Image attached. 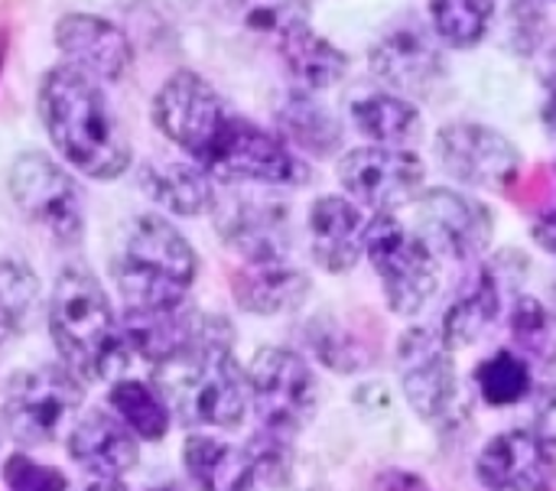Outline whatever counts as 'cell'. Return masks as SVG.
I'll use <instances>...</instances> for the list:
<instances>
[{
	"mask_svg": "<svg viewBox=\"0 0 556 491\" xmlns=\"http://www.w3.org/2000/svg\"><path fill=\"white\" fill-rule=\"evenodd\" d=\"M39 114L55 150L91 179H114L130 163V143L98 81L55 65L39 85Z\"/></svg>",
	"mask_w": 556,
	"mask_h": 491,
	"instance_id": "1",
	"label": "cell"
},
{
	"mask_svg": "<svg viewBox=\"0 0 556 491\" xmlns=\"http://www.w3.org/2000/svg\"><path fill=\"white\" fill-rule=\"evenodd\" d=\"M235 332L225 319L212 316L205 336L179 358L156 368L160 394L169 414H179L186 427H241L251 394L248 372L235 362Z\"/></svg>",
	"mask_w": 556,
	"mask_h": 491,
	"instance_id": "2",
	"label": "cell"
},
{
	"mask_svg": "<svg viewBox=\"0 0 556 491\" xmlns=\"http://www.w3.org/2000/svg\"><path fill=\"white\" fill-rule=\"evenodd\" d=\"M199 257L192 244L160 215L134 218L111 261L124 310H169L186 303Z\"/></svg>",
	"mask_w": 556,
	"mask_h": 491,
	"instance_id": "3",
	"label": "cell"
},
{
	"mask_svg": "<svg viewBox=\"0 0 556 491\" xmlns=\"http://www.w3.org/2000/svg\"><path fill=\"white\" fill-rule=\"evenodd\" d=\"M49 332L68 372L85 381L111 378L130 355L108 293L85 267H65L49 300Z\"/></svg>",
	"mask_w": 556,
	"mask_h": 491,
	"instance_id": "4",
	"label": "cell"
},
{
	"mask_svg": "<svg viewBox=\"0 0 556 491\" xmlns=\"http://www.w3.org/2000/svg\"><path fill=\"white\" fill-rule=\"evenodd\" d=\"M365 257L375 267L394 316H417L440 290V257L394 212H375L368 218Z\"/></svg>",
	"mask_w": 556,
	"mask_h": 491,
	"instance_id": "5",
	"label": "cell"
},
{
	"mask_svg": "<svg viewBox=\"0 0 556 491\" xmlns=\"http://www.w3.org/2000/svg\"><path fill=\"white\" fill-rule=\"evenodd\" d=\"M199 166L225 182H257V186H306L313 166L300 156L277 130H267L248 117L228 114L218 137L199 156Z\"/></svg>",
	"mask_w": 556,
	"mask_h": 491,
	"instance_id": "6",
	"label": "cell"
},
{
	"mask_svg": "<svg viewBox=\"0 0 556 491\" xmlns=\"http://www.w3.org/2000/svg\"><path fill=\"white\" fill-rule=\"evenodd\" d=\"M251 407L267 433L293 440L303 433L319 411V378L313 365L283 345H267L251 358L248 368Z\"/></svg>",
	"mask_w": 556,
	"mask_h": 491,
	"instance_id": "7",
	"label": "cell"
},
{
	"mask_svg": "<svg viewBox=\"0 0 556 491\" xmlns=\"http://www.w3.org/2000/svg\"><path fill=\"white\" fill-rule=\"evenodd\" d=\"M81 407V385L75 372L59 365H39L10 378L3 391V424L23 446L52 443L75 420Z\"/></svg>",
	"mask_w": 556,
	"mask_h": 491,
	"instance_id": "8",
	"label": "cell"
},
{
	"mask_svg": "<svg viewBox=\"0 0 556 491\" xmlns=\"http://www.w3.org/2000/svg\"><path fill=\"white\" fill-rule=\"evenodd\" d=\"M336 176L342 192L371 212H394L414 205L427 189V166L410 147H352L339 156Z\"/></svg>",
	"mask_w": 556,
	"mask_h": 491,
	"instance_id": "9",
	"label": "cell"
},
{
	"mask_svg": "<svg viewBox=\"0 0 556 491\" xmlns=\"http://www.w3.org/2000/svg\"><path fill=\"white\" fill-rule=\"evenodd\" d=\"M414 231L437 257L459 264L485 257L495 238V215L485 202L450 186H430L414 202Z\"/></svg>",
	"mask_w": 556,
	"mask_h": 491,
	"instance_id": "10",
	"label": "cell"
},
{
	"mask_svg": "<svg viewBox=\"0 0 556 491\" xmlns=\"http://www.w3.org/2000/svg\"><path fill=\"white\" fill-rule=\"evenodd\" d=\"M397 378L407 407L433 427H443L459 401L453 352L430 326H414L397 342Z\"/></svg>",
	"mask_w": 556,
	"mask_h": 491,
	"instance_id": "11",
	"label": "cell"
},
{
	"mask_svg": "<svg viewBox=\"0 0 556 491\" xmlns=\"http://www.w3.org/2000/svg\"><path fill=\"white\" fill-rule=\"evenodd\" d=\"M433 150L443 173L472 189H508L515 186L525 166V156L511 137L476 121H456L440 127Z\"/></svg>",
	"mask_w": 556,
	"mask_h": 491,
	"instance_id": "12",
	"label": "cell"
},
{
	"mask_svg": "<svg viewBox=\"0 0 556 491\" xmlns=\"http://www.w3.org/2000/svg\"><path fill=\"white\" fill-rule=\"evenodd\" d=\"M10 196L16 209L62 244L81 238V196L68 173L46 153H23L10 169Z\"/></svg>",
	"mask_w": 556,
	"mask_h": 491,
	"instance_id": "13",
	"label": "cell"
},
{
	"mask_svg": "<svg viewBox=\"0 0 556 491\" xmlns=\"http://www.w3.org/2000/svg\"><path fill=\"white\" fill-rule=\"evenodd\" d=\"M153 121L166 140L199 160L225 127L228 111L222 95L202 75L176 72L153 98Z\"/></svg>",
	"mask_w": 556,
	"mask_h": 491,
	"instance_id": "14",
	"label": "cell"
},
{
	"mask_svg": "<svg viewBox=\"0 0 556 491\" xmlns=\"http://www.w3.org/2000/svg\"><path fill=\"white\" fill-rule=\"evenodd\" d=\"M476 479L485 491H554V446L534 430L498 433L476 456Z\"/></svg>",
	"mask_w": 556,
	"mask_h": 491,
	"instance_id": "15",
	"label": "cell"
},
{
	"mask_svg": "<svg viewBox=\"0 0 556 491\" xmlns=\"http://www.w3.org/2000/svg\"><path fill=\"white\" fill-rule=\"evenodd\" d=\"M218 231L231 251L244 257V264L287 261L293 248V222L287 202L270 199H235L228 205H215Z\"/></svg>",
	"mask_w": 556,
	"mask_h": 491,
	"instance_id": "16",
	"label": "cell"
},
{
	"mask_svg": "<svg viewBox=\"0 0 556 491\" xmlns=\"http://www.w3.org/2000/svg\"><path fill=\"white\" fill-rule=\"evenodd\" d=\"M368 65L378 81L388 85V91L414 95L427 91L443 75V52L433 29L404 23L388 29L368 52Z\"/></svg>",
	"mask_w": 556,
	"mask_h": 491,
	"instance_id": "17",
	"label": "cell"
},
{
	"mask_svg": "<svg viewBox=\"0 0 556 491\" xmlns=\"http://www.w3.org/2000/svg\"><path fill=\"white\" fill-rule=\"evenodd\" d=\"M309 251L319 270L349 274L365 257L368 218L349 196H319L309 205Z\"/></svg>",
	"mask_w": 556,
	"mask_h": 491,
	"instance_id": "18",
	"label": "cell"
},
{
	"mask_svg": "<svg viewBox=\"0 0 556 491\" xmlns=\"http://www.w3.org/2000/svg\"><path fill=\"white\" fill-rule=\"evenodd\" d=\"M55 42L65 65L85 72L88 78L117 81L130 68V39L111 20L91 13H68L55 26Z\"/></svg>",
	"mask_w": 556,
	"mask_h": 491,
	"instance_id": "19",
	"label": "cell"
},
{
	"mask_svg": "<svg viewBox=\"0 0 556 491\" xmlns=\"http://www.w3.org/2000/svg\"><path fill=\"white\" fill-rule=\"evenodd\" d=\"M505 261V274L498 267V261L482 264L479 274L469 280V287L450 303V310L440 319V339L446 342V349L456 355L463 349H472L476 342H482L492 326L502 319V303H505V284H508V261L511 251L502 254Z\"/></svg>",
	"mask_w": 556,
	"mask_h": 491,
	"instance_id": "20",
	"label": "cell"
},
{
	"mask_svg": "<svg viewBox=\"0 0 556 491\" xmlns=\"http://www.w3.org/2000/svg\"><path fill=\"white\" fill-rule=\"evenodd\" d=\"M68 456L91 479H121L137 466V440L117 414L91 411L68 430Z\"/></svg>",
	"mask_w": 556,
	"mask_h": 491,
	"instance_id": "21",
	"label": "cell"
},
{
	"mask_svg": "<svg viewBox=\"0 0 556 491\" xmlns=\"http://www.w3.org/2000/svg\"><path fill=\"white\" fill-rule=\"evenodd\" d=\"M309 277L296 264L287 261H264V264H244L231 277V297L235 303L251 316H283L300 310L309 300Z\"/></svg>",
	"mask_w": 556,
	"mask_h": 491,
	"instance_id": "22",
	"label": "cell"
},
{
	"mask_svg": "<svg viewBox=\"0 0 556 491\" xmlns=\"http://www.w3.org/2000/svg\"><path fill=\"white\" fill-rule=\"evenodd\" d=\"M277 46H280V59L300 91L316 95V91L339 85L349 75V55L332 39L316 33L309 23L283 33L277 39Z\"/></svg>",
	"mask_w": 556,
	"mask_h": 491,
	"instance_id": "23",
	"label": "cell"
},
{
	"mask_svg": "<svg viewBox=\"0 0 556 491\" xmlns=\"http://www.w3.org/2000/svg\"><path fill=\"white\" fill-rule=\"evenodd\" d=\"M277 134L303 156H332L342 153L345 143V127L342 121L316 101L309 91H293L280 101L277 108Z\"/></svg>",
	"mask_w": 556,
	"mask_h": 491,
	"instance_id": "24",
	"label": "cell"
},
{
	"mask_svg": "<svg viewBox=\"0 0 556 491\" xmlns=\"http://www.w3.org/2000/svg\"><path fill=\"white\" fill-rule=\"evenodd\" d=\"M349 117L355 124V130L378 147H410L420 130H424V117L420 108L397 95V91H365L358 98H352L349 104Z\"/></svg>",
	"mask_w": 556,
	"mask_h": 491,
	"instance_id": "25",
	"label": "cell"
},
{
	"mask_svg": "<svg viewBox=\"0 0 556 491\" xmlns=\"http://www.w3.org/2000/svg\"><path fill=\"white\" fill-rule=\"evenodd\" d=\"M182 463L199 491H254L257 469L248 450H238L215 437H189Z\"/></svg>",
	"mask_w": 556,
	"mask_h": 491,
	"instance_id": "26",
	"label": "cell"
},
{
	"mask_svg": "<svg viewBox=\"0 0 556 491\" xmlns=\"http://www.w3.org/2000/svg\"><path fill=\"white\" fill-rule=\"evenodd\" d=\"M140 186L156 205H163L176 215H186V218L215 212V205H218L212 176L202 166H189V163L143 166Z\"/></svg>",
	"mask_w": 556,
	"mask_h": 491,
	"instance_id": "27",
	"label": "cell"
},
{
	"mask_svg": "<svg viewBox=\"0 0 556 491\" xmlns=\"http://www.w3.org/2000/svg\"><path fill=\"white\" fill-rule=\"evenodd\" d=\"M476 394L485 407H518L534 398V365L515 349H498L472 368Z\"/></svg>",
	"mask_w": 556,
	"mask_h": 491,
	"instance_id": "28",
	"label": "cell"
},
{
	"mask_svg": "<svg viewBox=\"0 0 556 491\" xmlns=\"http://www.w3.org/2000/svg\"><path fill=\"white\" fill-rule=\"evenodd\" d=\"M508 332L518 355L531 365L556 372V310L538 297H518L508 310Z\"/></svg>",
	"mask_w": 556,
	"mask_h": 491,
	"instance_id": "29",
	"label": "cell"
},
{
	"mask_svg": "<svg viewBox=\"0 0 556 491\" xmlns=\"http://www.w3.org/2000/svg\"><path fill=\"white\" fill-rule=\"evenodd\" d=\"M495 23V0H430V29L450 49H476Z\"/></svg>",
	"mask_w": 556,
	"mask_h": 491,
	"instance_id": "30",
	"label": "cell"
},
{
	"mask_svg": "<svg viewBox=\"0 0 556 491\" xmlns=\"http://www.w3.org/2000/svg\"><path fill=\"white\" fill-rule=\"evenodd\" d=\"M306 349L313 352V358L336 372V375H358L371 365V355L365 349V342L358 336H352L342 323H336L332 316H316L306 323L303 329Z\"/></svg>",
	"mask_w": 556,
	"mask_h": 491,
	"instance_id": "31",
	"label": "cell"
},
{
	"mask_svg": "<svg viewBox=\"0 0 556 491\" xmlns=\"http://www.w3.org/2000/svg\"><path fill=\"white\" fill-rule=\"evenodd\" d=\"M111 407L140 440L156 443L169 433V407L163 394L143 381H117L111 391Z\"/></svg>",
	"mask_w": 556,
	"mask_h": 491,
	"instance_id": "32",
	"label": "cell"
},
{
	"mask_svg": "<svg viewBox=\"0 0 556 491\" xmlns=\"http://www.w3.org/2000/svg\"><path fill=\"white\" fill-rule=\"evenodd\" d=\"M36 297L39 284L33 270L20 264L13 254H0V339H10L20 329H26Z\"/></svg>",
	"mask_w": 556,
	"mask_h": 491,
	"instance_id": "33",
	"label": "cell"
},
{
	"mask_svg": "<svg viewBox=\"0 0 556 491\" xmlns=\"http://www.w3.org/2000/svg\"><path fill=\"white\" fill-rule=\"evenodd\" d=\"M313 0H241V20L248 29L283 36L303 23H309Z\"/></svg>",
	"mask_w": 556,
	"mask_h": 491,
	"instance_id": "34",
	"label": "cell"
},
{
	"mask_svg": "<svg viewBox=\"0 0 556 491\" xmlns=\"http://www.w3.org/2000/svg\"><path fill=\"white\" fill-rule=\"evenodd\" d=\"M3 482L10 491H68V482L59 469L33 463L23 453H13L3 466Z\"/></svg>",
	"mask_w": 556,
	"mask_h": 491,
	"instance_id": "35",
	"label": "cell"
},
{
	"mask_svg": "<svg viewBox=\"0 0 556 491\" xmlns=\"http://www.w3.org/2000/svg\"><path fill=\"white\" fill-rule=\"evenodd\" d=\"M511 39H515V49L518 52H534V46L541 42L544 36V23H547V13L538 0H515L511 3Z\"/></svg>",
	"mask_w": 556,
	"mask_h": 491,
	"instance_id": "36",
	"label": "cell"
},
{
	"mask_svg": "<svg viewBox=\"0 0 556 491\" xmlns=\"http://www.w3.org/2000/svg\"><path fill=\"white\" fill-rule=\"evenodd\" d=\"M534 424L531 430L544 440L556 446V381H547L544 388L534 391Z\"/></svg>",
	"mask_w": 556,
	"mask_h": 491,
	"instance_id": "37",
	"label": "cell"
},
{
	"mask_svg": "<svg viewBox=\"0 0 556 491\" xmlns=\"http://www.w3.org/2000/svg\"><path fill=\"white\" fill-rule=\"evenodd\" d=\"M375 489L378 491H430V486H427L420 476L407 473V469H388V473H381V476L375 479Z\"/></svg>",
	"mask_w": 556,
	"mask_h": 491,
	"instance_id": "38",
	"label": "cell"
},
{
	"mask_svg": "<svg viewBox=\"0 0 556 491\" xmlns=\"http://www.w3.org/2000/svg\"><path fill=\"white\" fill-rule=\"evenodd\" d=\"M531 238H534V244H538L541 251H547L551 257H556V209H551V212H544V215L534 218Z\"/></svg>",
	"mask_w": 556,
	"mask_h": 491,
	"instance_id": "39",
	"label": "cell"
},
{
	"mask_svg": "<svg viewBox=\"0 0 556 491\" xmlns=\"http://www.w3.org/2000/svg\"><path fill=\"white\" fill-rule=\"evenodd\" d=\"M544 127H547L551 137H556V78H551L547 98H544Z\"/></svg>",
	"mask_w": 556,
	"mask_h": 491,
	"instance_id": "40",
	"label": "cell"
},
{
	"mask_svg": "<svg viewBox=\"0 0 556 491\" xmlns=\"http://www.w3.org/2000/svg\"><path fill=\"white\" fill-rule=\"evenodd\" d=\"M78 491H127L117 479H91V482H85Z\"/></svg>",
	"mask_w": 556,
	"mask_h": 491,
	"instance_id": "41",
	"label": "cell"
},
{
	"mask_svg": "<svg viewBox=\"0 0 556 491\" xmlns=\"http://www.w3.org/2000/svg\"><path fill=\"white\" fill-rule=\"evenodd\" d=\"M3 42H7V33H0V62H3Z\"/></svg>",
	"mask_w": 556,
	"mask_h": 491,
	"instance_id": "42",
	"label": "cell"
},
{
	"mask_svg": "<svg viewBox=\"0 0 556 491\" xmlns=\"http://www.w3.org/2000/svg\"><path fill=\"white\" fill-rule=\"evenodd\" d=\"M551 306L556 310V280H554V290H551Z\"/></svg>",
	"mask_w": 556,
	"mask_h": 491,
	"instance_id": "43",
	"label": "cell"
},
{
	"mask_svg": "<svg viewBox=\"0 0 556 491\" xmlns=\"http://www.w3.org/2000/svg\"><path fill=\"white\" fill-rule=\"evenodd\" d=\"M150 491H176V489H169V486H163V489H150Z\"/></svg>",
	"mask_w": 556,
	"mask_h": 491,
	"instance_id": "44",
	"label": "cell"
}]
</instances>
